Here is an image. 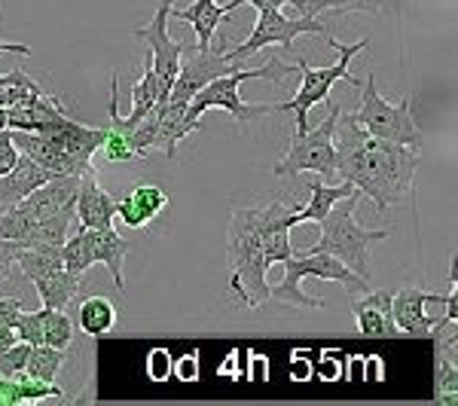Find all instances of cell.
I'll use <instances>...</instances> for the list:
<instances>
[{
  "label": "cell",
  "instance_id": "cell-18",
  "mask_svg": "<svg viewBox=\"0 0 458 406\" xmlns=\"http://www.w3.org/2000/svg\"><path fill=\"white\" fill-rule=\"evenodd\" d=\"M165 208H168V196L159 187L144 183V187H135L129 196H123L116 202V217H123V224L131 226V230H147Z\"/></svg>",
  "mask_w": 458,
  "mask_h": 406
},
{
  "label": "cell",
  "instance_id": "cell-2",
  "mask_svg": "<svg viewBox=\"0 0 458 406\" xmlns=\"http://www.w3.org/2000/svg\"><path fill=\"white\" fill-rule=\"evenodd\" d=\"M269 217L266 208H235L229 214L226 226V263L233 275V293L239 297L242 306L260 309L269 300V282H266V250H263V226Z\"/></svg>",
  "mask_w": 458,
  "mask_h": 406
},
{
  "label": "cell",
  "instance_id": "cell-8",
  "mask_svg": "<svg viewBox=\"0 0 458 406\" xmlns=\"http://www.w3.org/2000/svg\"><path fill=\"white\" fill-rule=\"evenodd\" d=\"M343 107L327 105V116L321 125L309 131H297L287 144V153L276 162L278 177H297L302 172H315L327 177V183L336 177V123Z\"/></svg>",
  "mask_w": 458,
  "mask_h": 406
},
{
  "label": "cell",
  "instance_id": "cell-3",
  "mask_svg": "<svg viewBox=\"0 0 458 406\" xmlns=\"http://www.w3.org/2000/svg\"><path fill=\"white\" fill-rule=\"evenodd\" d=\"M291 73H297V62L291 64V62H282L278 55H272L263 68H254V71L242 68V71L224 73V77H214L211 83H205L193 98H190L183 116H187V123L193 125V129H199L202 114L211 107H220V110H226V114H233V120L239 125L260 120V116H269V114H282V101H272V105H245L239 95V86L245 83V80H266V83L278 86V83H284V77H291Z\"/></svg>",
  "mask_w": 458,
  "mask_h": 406
},
{
  "label": "cell",
  "instance_id": "cell-39",
  "mask_svg": "<svg viewBox=\"0 0 458 406\" xmlns=\"http://www.w3.org/2000/svg\"><path fill=\"white\" fill-rule=\"evenodd\" d=\"M0 53H16V55H31V47H25V43H13V40H0Z\"/></svg>",
  "mask_w": 458,
  "mask_h": 406
},
{
  "label": "cell",
  "instance_id": "cell-28",
  "mask_svg": "<svg viewBox=\"0 0 458 406\" xmlns=\"http://www.w3.org/2000/svg\"><path fill=\"white\" fill-rule=\"evenodd\" d=\"M458 397V367L455 358H446L437 351V373H434V401L440 403H455Z\"/></svg>",
  "mask_w": 458,
  "mask_h": 406
},
{
  "label": "cell",
  "instance_id": "cell-20",
  "mask_svg": "<svg viewBox=\"0 0 458 406\" xmlns=\"http://www.w3.org/2000/svg\"><path fill=\"white\" fill-rule=\"evenodd\" d=\"M49 177H53V172H47L34 159H28L25 153H19L16 165L0 174V208H13L28 193H34L40 183H47Z\"/></svg>",
  "mask_w": 458,
  "mask_h": 406
},
{
  "label": "cell",
  "instance_id": "cell-10",
  "mask_svg": "<svg viewBox=\"0 0 458 406\" xmlns=\"http://www.w3.org/2000/svg\"><path fill=\"white\" fill-rule=\"evenodd\" d=\"M16 263L28 282H34L43 309H68L80 300V278L64 269L62 248H21L16 250Z\"/></svg>",
  "mask_w": 458,
  "mask_h": 406
},
{
  "label": "cell",
  "instance_id": "cell-34",
  "mask_svg": "<svg viewBox=\"0 0 458 406\" xmlns=\"http://www.w3.org/2000/svg\"><path fill=\"white\" fill-rule=\"evenodd\" d=\"M0 406H21V391H19V379H6L0 376Z\"/></svg>",
  "mask_w": 458,
  "mask_h": 406
},
{
  "label": "cell",
  "instance_id": "cell-15",
  "mask_svg": "<svg viewBox=\"0 0 458 406\" xmlns=\"http://www.w3.org/2000/svg\"><path fill=\"white\" fill-rule=\"evenodd\" d=\"M73 211H77V224L80 226H92V230H101V226H114L116 217V202L110 199V193L98 183V174L89 172L80 177V190H77V202H73Z\"/></svg>",
  "mask_w": 458,
  "mask_h": 406
},
{
  "label": "cell",
  "instance_id": "cell-26",
  "mask_svg": "<svg viewBox=\"0 0 458 406\" xmlns=\"http://www.w3.org/2000/svg\"><path fill=\"white\" fill-rule=\"evenodd\" d=\"M43 92L37 80L28 77L25 71H10L0 77V107H13L19 101H25L28 95H37Z\"/></svg>",
  "mask_w": 458,
  "mask_h": 406
},
{
  "label": "cell",
  "instance_id": "cell-40",
  "mask_svg": "<svg viewBox=\"0 0 458 406\" xmlns=\"http://www.w3.org/2000/svg\"><path fill=\"white\" fill-rule=\"evenodd\" d=\"M16 330L10 327V324H0V349H4V345H13L16 343Z\"/></svg>",
  "mask_w": 458,
  "mask_h": 406
},
{
  "label": "cell",
  "instance_id": "cell-11",
  "mask_svg": "<svg viewBox=\"0 0 458 406\" xmlns=\"http://www.w3.org/2000/svg\"><path fill=\"white\" fill-rule=\"evenodd\" d=\"M300 34H309V37H327L330 31L321 25L318 19H287L282 16V13L276 10V6H266V10H260V21L254 25V31L248 34V40L242 43V47H235L233 53H226L229 58H233L235 64H245L250 55L260 53L263 47H272V43H282V47L287 49V55H297L293 53V40H297Z\"/></svg>",
  "mask_w": 458,
  "mask_h": 406
},
{
  "label": "cell",
  "instance_id": "cell-13",
  "mask_svg": "<svg viewBox=\"0 0 458 406\" xmlns=\"http://www.w3.org/2000/svg\"><path fill=\"white\" fill-rule=\"evenodd\" d=\"M428 302H443L446 306L449 297L443 293H428V291H419V287H403L391 297V315H394V324L397 330L406 336H428L434 334L437 327H446V315L443 318H431L425 312Z\"/></svg>",
  "mask_w": 458,
  "mask_h": 406
},
{
  "label": "cell",
  "instance_id": "cell-23",
  "mask_svg": "<svg viewBox=\"0 0 458 406\" xmlns=\"http://www.w3.org/2000/svg\"><path fill=\"white\" fill-rule=\"evenodd\" d=\"M386 0H302L300 16L315 19L318 13H330V16H345V13H367V16H379Z\"/></svg>",
  "mask_w": 458,
  "mask_h": 406
},
{
  "label": "cell",
  "instance_id": "cell-31",
  "mask_svg": "<svg viewBox=\"0 0 458 406\" xmlns=\"http://www.w3.org/2000/svg\"><path fill=\"white\" fill-rule=\"evenodd\" d=\"M28 351H31V345L21 343V339H16V343H13V345H4V349H0V376H6V379H13V376L25 373Z\"/></svg>",
  "mask_w": 458,
  "mask_h": 406
},
{
  "label": "cell",
  "instance_id": "cell-35",
  "mask_svg": "<svg viewBox=\"0 0 458 406\" xmlns=\"http://www.w3.org/2000/svg\"><path fill=\"white\" fill-rule=\"evenodd\" d=\"M21 312V300H13V297H0V324H16Z\"/></svg>",
  "mask_w": 458,
  "mask_h": 406
},
{
  "label": "cell",
  "instance_id": "cell-14",
  "mask_svg": "<svg viewBox=\"0 0 458 406\" xmlns=\"http://www.w3.org/2000/svg\"><path fill=\"white\" fill-rule=\"evenodd\" d=\"M77 190H80L77 174H53L47 183H40L34 193H28L21 199V205H25L37 220L53 217V214H68L73 211V202H77Z\"/></svg>",
  "mask_w": 458,
  "mask_h": 406
},
{
  "label": "cell",
  "instance_id": "cell-12",
  "mask_svg": "<svg viewBox=\"0 0 458 406\" xmlns=\"http://www.w3.org/2000/svg\"><path fill=\"white\" fill-rule=\"evenodd\" d=\"M177 0H159L157 6V16L150 19V25H141L131 31L135 40H141L150 47V62H153V73L159 80V105L168 98L172 92V83L181 71V53L187 43H177L168 37V19H172V6Z\"/></svg>",
  "mask_w": 458,
  "mask_h": 406
},
{
  "label": "cell",
  "instance_id": "cell-32",
  "mask_svg": "<svg viewBox=\"0 0 458 406\" xmlns=\"http://www.w3.org/2000/svg\"><path fill=\"white\" fill-rule=\"evenodd\" d=\"M16 159H19V150H16V144H13V131L0 129V174L10 172V168L16 165Z\"/></svg>",
  "mask_w": 458,
  "mask_h": 406
},
{
  "label": "cell",
  "instance_id": "cell-16",
  "mask_svg": "<svg viewBox=\"0 0 458 406\" xmlns=\"http://www.w3.org/2000/svg\"><path fill=\"white\" fill-rule=\"evenodd\" d=\"M64 116H71V114L64 110V105L55 98V95L37 92V95H28V98L19 101V105L6 107V129L37 131L55 120H64Z\"/></svg>",
  "mask_w": 458,
  "mask_h": 406
},
{
  "label": "cell",
  "instance_id": "cell-7",
  "mask_svg": "<svg viewBox=\"0 0 458 406\" xmlns=\"http://www.w3.org/2000/svg\"><path fill=\"white\" fill-rule=\"evenodd\" d=\"M324 40L330 43V49H336L339 58L330 68H309L302 58H297V73H300V92L293 95L291 101H282V114L291 110L293 116H297V131H309V110L315 105H324V101L330 98V89H334L336 80H349L352 86H358L360 80H354L349 73V64L352 58L358 53H364L367 49V40H358V43H339L334 34H327Z\"/></svg>",
  "mask_w": 458,
  "mask_h": 406
},
{
  "label": "cell",
  "instance_id": "cell-1",
  "mask_svg": "<svg viewBox=\"0 0 458 406\" xmlns=\"http://www.w3.org/2000/svg\"><path fill=\"white\" fill-rule=\"evenodd\" d=\"M334 141L339 181H349L364 196H370L379 214L403 208V199L412 193V174L419 168L416 147L367 135L360 125L345 123L343 114H339Z\"/></svg>",
  "mask_w": 458,
  "mask_h": 406
},
{
  "label": "cell",
  "instance_id": "cell-29",
  "mask_svg": "<svg viewBox=\"0 0 458 406\" xmlns=\"http://www.w3.org/2000/svg\"><path fill=\"white\" fill-rule=\"evenodd\" d=\"M98 153L107 162H131V159H135V150H131L129 131L114 129V125H110V129H105V141H101Z\"/></svg>",
  "mask_w": 458,
  "mask_h": 406
},
{
  "label": "cell",
  "instance_id": "cell-4",
  "mask_svg": "<svg viewBox=\"0 0 458 406\" xmlns=\"http://www.w3.org/2000/svg\"><path fill=\"white\" fill-rule=\"evenodd\" d=\"M360 199H364L360 190L339 199L334 208L318 220V224H321V239L309 250H324V254L336 257L339 263H345L352 272H358L360 278L370 282V245L373 241L388 239V230H367V226H360L358 220H354V211H358Z\"/></svg>",
  "mask_w": 458,
  "mask_h": 406
},
{
  "label": "cell",
  "instance_id": "cell-38",
  "mask_svg": "<svg viewBox=\"0 0 458 406\" xmlns=\"http://www.w3.org/2000/svg\"><path fill=\"white\" fill-rule=\"evenodd\" d=\"M177 376H181V379H187V382L196 379V354H190L187 360H181V364H177Z\"/></svg>",
  "mask_w": 458,
  "mask_h": 406
},
{
  "label": "cell",
  "instance_id": "cell-22",
  "mask_svg": "<svg viewBox=\"0 0 458 406\" xmlns=\"http://www.w3.org/2000/svg\"><path fill=\"white\" fill-rule=\"evenodd\" d=\"M354 183L349 181H339V183H321V181H309V193H312V199H309L306 208H297V224H306V220H321L324 214H327L334 205L339 202V199L352 196L354 193Z\"/></svg>",
  "mask_w": 458,
  "mask_h": 406
},
{
  "label": "cell",
  "instance_id": "cell-27",
  "mask_svg": "<svg viewBox=\"0 0 458 406\" xmlns=\"http://www.w3.org/2000/svg\"><path fill=\"white\" fill-rule=\"evenodd\" d=\"M73 339V321L64 315V309H47V321H43V345L68 351Z\"/></svg>",
  "mask_w": 458,
  "mask_h": 406
},
{
  "label": "cell",
  "instance_id": "cell-41",
  "mask_svg": "<svg viewBox=\"0 0 458 406\" xmlns=\"http://www.w3.org/2000/svg\"><path fill=\"white\" fill-rule=\"evenodd\" d=\"M0 129H6V107H0Z\"/></svg>",
  "mask_w": 458,
  "mask_h": 406
},
{
  "label": "cell",
  "instance_id": "cell-19",
  "mask_svg": "<svg viewBox=\"0 0 458 406\" xmlns=\"http://www.w3.org/2000/svg\"><path fill=\"white\" fill-rule=\"evenodd\" d=\"M239 6H245V4H239V0H229V4H217V0H196V4L187 6V10H177V4H174L172 19L190 21V25L196 28V49H208L217 25L233 10H239Z\"/></svg>",
  "mask_w": 458,
  "mask_h": 406
},
{
  "label": "cell",
  "instance_id": "cell-9",
  "mask_svg": "<svg viewBox=\"0 0 458 406\" xmlns=\"http://www.w3.org/2000/svg\"><path fill=\"white\" fill-rule=\"evenodd\" d=\"M131 245L123 239L114 226H101V230H92V226H77V233L71 235L62 245V263L71 275H83L89 266L105 263L114 275L116 291H125V278H123V263L129 257Z\"/></svg>",
  "mask_w": 458,
  "mask_h": 406
},
{
  "label": "cell",
  "instance_id": "cell-25",
  "mask_svg": "<svg viewBox=\"0 0 458 406\" xmlns=\"http://www.w3.org/2000/svg\"><path fill=\"white\" fill-rule=\"evenodd\" d=\"M62 364H64V351L62 349H53V345H31L28 360H25V376L40 379V382H55Z\"/></svg>",
  "mask_w": 458,
  "mask_h": 406
},
{
  "label": "cell",
  "instance_id": "cell-30",
  "mask_svg": "<svg viewBox=\"0 0 458 406\" xmlns=\"http://www.w3.org/2000/svg\"><path fill=\"white\" fill-rule=\"evenodd\" d=\"M43 321H47V309H40V312H25V309H21L13 330H16V336L21 343L43 345Z\"/></svg>",
  "mask_w": 458,
  "mask_h": 406
},
{
  "label": "cell",
  "instance_id": "cell-17",
  "mask_svg": "<svg viewBox=\"0 0 458 406\" xmlns=\"http://www.w3.org/2000/svg\"><path fill=\"white\" fill-rule=\"evenodd\" d=\"M352 312H354V321H358V330L360 336L367 339H376V336H401L394 324V315H391V293L379 291H367L360 300L352 302Z\"/></svg>",
  "mask_w": 458,
  "mask_h": 406
},
{
  "label": "cell",
  "instance_id": "cell-37",
  "mask_svg": "<svg viewBox=\"0 0 458 406\" xmlns=\"http://www.w3.org/2000/svg\"><path fill=\"white\" fill-rule=\"evenodd\" d=\"M239 4H248V6H257V10H266V6H293V10H300L302 0H239Z\"/></svg>",
  "mask_w": 458,
  "mask_h": 406
},
{
  "label": "cell",
  "instance_id": "cell-33",
  "mask_svg": "<svg viewBox=\"0 0 458 406\" xmlns=\"http://www.w3.org/2000/svg\"><path fill=\"white\" fill-rule=\"evenodd\" d=\"M147 367H150V376L157 382L168 379V373H172V358H168V351H150V358H147Z\"/></svg>",
  "mask_w": 458,
  "mask_h": 406
},
{
  "label": "cell",
  "instance_id": "cell-24",
  "mask_svg": "<svg viewBox=\"0 0 458 406\" xmlns=\"http://www.w3.org/2000/svg\"><path fill=\"white\" fill-rule=\"evenodd\" d=\"M116 324V306L107 297H89L80 306V327L89 336H105Z\"/></svg>",
  "mask_w": 458,
  "mask_h": 406
},
{
  "label": "cell",
  "instance_id": "cell-36",
  "mask_svg": "<svg viewBox=\"0 0 458 406\" xmlns=\"http://www.w3.org/2000/svg\"><path fill=\"white\" fill-rule=\"evenodd\" d=\"M13 263H16V245L13 241H0V282L10 275Z\"/></svg>",
  "mask_w": 458,
  "mask_h": 406
},
{
  "label": "cell",
  "instance_id": "cell-21",
  "mask_svg": "<svg viewBox=\"0 0 458 406\" xmlns=\"http://www.w3.org/2000/svg\"><path fill=\"white\" fill-rule=\"evenodd\" d=\"M77 233V211L68 214H53V217H43L28 230V235H21L13 245L16 250L21 248H62L71 235Z\"/></svg>",
  "mask_w": 458,
  "mask_h": 406
},
{
  "label": "cell",
  "instance_id": "cell-5",
  "mask_svg": "<svg viewBox=\"0 0 458 406\" xmlns=\"http://www.w3.org/2000/svg\"><path fill=\"white\" fill-rule=\"evenodd\" d=\"M284 266V282L269 287V300H284L297 309H324L321 297H306L302 293V278H324V282H339L345 291L352 293H367L370 291V282L360 278L358 272H352L345 263H339L336 257L324 254V250H293Z\"/></svg>",
  "mask_w": 458,
  "mask_h": 406
},
{
  "label": "cell",
  "instance_id": "cell-6",
  "mask_svg": "<svg viewBox=\"0 0 458 406\" xmlns=\"http://www.w3.org/2000/svg\"><path fill=\"white\" fill-rule=\"evenodd\" d=\"M345 123H354L373 138H382V141L391 144H403V147H416L422 150L425 138L422 129L412 120V107L410 98L397 101V105H388L379 95V86H376V77L364 80V92H360V107L354 114L343 116Z\"/></svg>",
  "mask_w": 458,
  "mask_h": 406
}]
</instances>
